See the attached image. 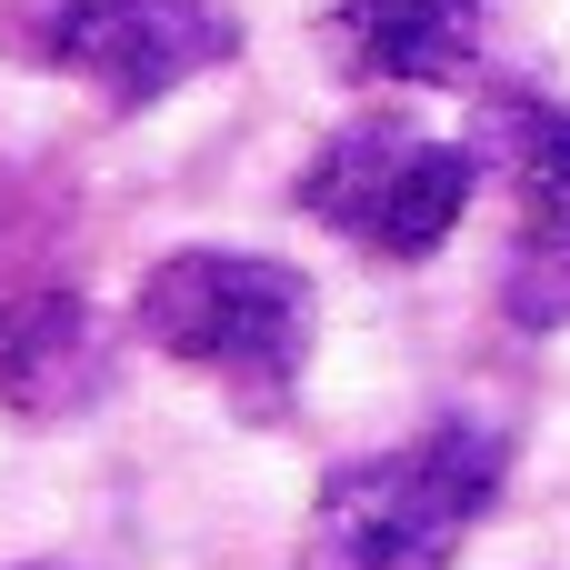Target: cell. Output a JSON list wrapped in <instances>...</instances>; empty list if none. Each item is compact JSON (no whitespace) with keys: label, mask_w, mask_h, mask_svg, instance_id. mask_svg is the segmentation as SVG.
<instances>
[{"label":"cell","mask_w":570,"mask_h":570,"mask_svg":"<svg viewBox=\"0 0 570 570\" xmlns=\"http://www.w3.org/2000/svg\"><path fill=\"white\" fill-rule=\"evenodd\" d=\"M471 190H481V160H471L461 140H421V130H401V120H351V130L311 160V180H301L311 220H331L341 240L391 250V261L441 250V240L461 230Z\"/></svg>","instance_id":"obj_3"},{"label":"cell","mask_w":570,"mask_h":570,"mask_svg":"<svg viewBox=\"0 0 570 570\" xmlns=\"http://www.w3.org/2000/svg\"><path fill=\"white\" fill-rule=\"evenodd\" d=\"M341 50L371 80H461L481 60V0H341Z\"/></svg>","instance_id":"obj_6"},{"label":"cell","mask_w":570,"mask_h":570,"mask_svg":"<svg viewBox=\"0 0 570 570\" xmlns=\"http://www.w3.org/2000/svg\"><path fill=\"white\" fill-rule=\"evenodd\" d=\"M100 381H110V351H100V331H90V311L70 291H30V301L0 311V391H10V411L60 421V411L100 401Z\"/></svg>","instance_id":"obj_5"},{"label":"cell","mask_w":570,"mask_h":570,"mask_svg":"<svg viewBox=\"0 0 570 570\" xmlns=\"http://www.w3.org/2000/svg\"><path fill=\"white\" fill-rule=\"evenodd\" d=\"M501 491V441L491 431H431L411 451L331 471L301 570H451L461 531Z\"/></svg>","instance_id":"obj_1"},{"label":"cell","mask_w":570,"mask_h":570,"mask_svg":"<svg viewBox=\"0 0 570 570\" xmlns=\"http://www.w3.org/2000/svg\"><path fill=\"white\" fill-rule=\"evenodd\" d=\"M140 341L220 371V381H281L311 351V281L291 261H250V250H170L140 301H130Z\"/></svg>","instance_id":"obj_2"},{"label":"cell","mask_w":570,"mask_h":570,"mask_svg":"<svg viewBox=\"0 0 570 570\" xmlns=\"http://www.w3.org/2000/svg\"><path fill=\"white\" fill-rule=\"evenodd\" d=\"M230 50H240V30H230V10H210V0H70V10L50 20V60L80 70V80H90L100 100H120V110H140V100H160V90L220 70Z\"/></svg>","instance_id":"obj_4"}]
</instances>
